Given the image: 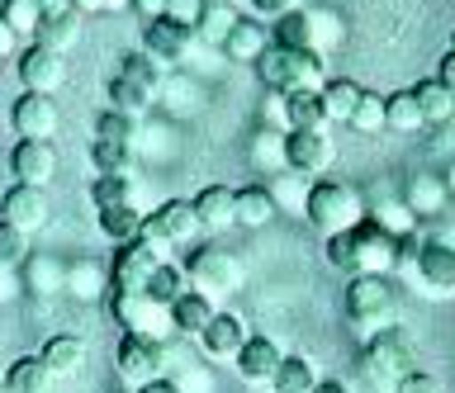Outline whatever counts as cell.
<instances>
[{
    "mask_svg": "<svg viewBox=\"0 0 455 393\" xmlns=\"http://www.w3.org/2000/svg\"><path fill=\"white\" fill-rule=\"evenodd\" d=\"M327 265H337L347 275H394L398 271V237L365 218L361 228L327 237Z\"/></svg>",
    "mask_w": 455,
    "mask_h": 393,
    "instance_id": "cell-1",
    "label": "cell"
},
{
    "mask_svg": "<svg viewBox=\"0 0 455 393\" xmlns=\"http://www.w3.org/2000/svg\"><path fill=\"white\" fill-rule=\"evenodd\" d=\"M251 67H256V76H261V86L275 90V95L323 90V86H327V58H323V52H299V48L270 43Z\"/></svg>",
    "mask_w": 455,
    "mask_h": 393,
    "instance_id": "cell-2",
    "label": "cell"
},
{
    "mask_svg": "<svg viewBox=\"0 0 455 393\" xmlns=\"http://www.w3.org/2000/svg\"><path fill=\"white\" fill-rule=\"evenodd\" d=\"M365 200L361 190L347 185V180H313L308 185V204H304V218L318 228L323 237H337V232H351L365 223Z\"/></svg>",
    "mask_w": 455,
    "mask_h": 393,
    "instance_id": "cell-3",
    "label": "cell"
},
{
    "mask_svg": "<svg viewBox=\"0 0 455 393\" xmlns=\"http://www.w3.org/2000/svg\"><path fill=\"white\" fill-rule=\"evenodd\" d=\"M185 275H190V289L209 294V299H219V294H237L242 285H247V265H242V256H237V251H228V247H195Z\"/></svg>",
    "mask_w": 455,
    "mask_h": 393,
    "instance_id": "cell-4",
    "label": "cell"
},
{
    "mask_svg": "<svg viewBox=\"0 0 455 393\" xmlns=\"http://www.w3.org/2000/svg\"><path fill=\"white\" fill-rule=\"evenodd\" d=\"M365 379L375 389H398L403 384V379L418 370V365H412V342L403 332H394V327H384L379 336H370V346H365Z\"/></svg>",
    "mask_w": 455,
    "mask_h": 393,
    "instance_id": "cell-5",
    "label": "cell"
},
{
    "mask_svg": "<svg viewBox=\"0 0 455 393\" xmlns=\"http://www.w3.org/2000/svg\"><path fill=\"white\" fill-rule=\"evenodd\" d=\"M199 232H204V223H199L190 200H166V204H156L152 214L142 218V242H152V247H162V251L195 247Z\"/></svg>",
    "mask_w": 455,
    "mask_h": 393,
    "instance_id": "cell-6",
    "label": "cell"
},
{
    "mask_svg": "<svg viewBox=\"0 0 455 393\" xmlns=\"http://www.w3.org/2000/svg\"><path fill=\"white\" fill-rule=\"evenodd\" d=\"M105 308H109V318L119 322L124 332L156 336V342L176 336V327H171V308L152 303L148 294H119V289H109V294H105Z\"/></svg>",
    "mask_w": 455,
    "mask_h": 393,
    "instance_id": "cell-7",
    "label": "cell"
},
{
    "mask_svg": "<svg viewBox=\"0 0 455 393\" xmlns=\"http://www.w3.org/2000/svg\"><path fill=\"white\" fill-rule=\"evenodd\" d=\"M114 370H119V379H128L133 389L152 384V379H162V370H166V342L124 332L119 346H114Z\"/></svg>",
    "mask_w": 455,
    "mask_h": 393,
    "instance_id": "cell-8",
    "label": "cell"
},
{
    "mask_svg": "<svg viewBox=\"0 0 455 393\" xmlns=\"http://www.w3.org/2000/svg\"><path fill=\"white\" fill-rule=\"evenodd\" d=\"M394 308H398V299H394L389 275H351V285H347V318L351 322L384 332V322L394 318Z\"/></svg>",
    "mask_w": 455,
    "mask_h": 393,
    "instance_id": "cell-9",
    "label": "cell"
},
{
    "mask_svg": "<svg viewBox=\"0 0 455 393\" xmlns=\"http://www.w3.org/2000/svg\"><path fill=\"white\" fill-rule=\"evenodd\" d=\"M166 261V251L162 247H152V242H124L119 251H114V265H109V289H119V294H142L148 289V279L152 271Z\"/></svg>",
    "mask_w": 455,
    "mask_h": 393,
    "instance_id": "cell-10",
    "label": "cell"
},
{
    "mask_svg": "<svg viewBox=\"0 0 455 393\" xmlns=\"http://www.w3.org/2000/svg\"><path fill=\"white\" fill-rule=\"evenodd\" d=\"M0 218L34 237L38 228H48V218H52L48 190H43V185H20V180H14V185L0 194Z\"/></svg>",
    "mask_w": 455,
    "mask_h": 393,
    "instance_id": "cell-11",
    "label": "cell"
},
{
    "mask_svg": "<svg viewBox=\"0 0 455 393\" xmlns=\"http://www.w3.org/2000/svg\"><path fill=\"white\" fill-rule=\"evenodd\" d=\"M418 285L432 299H455V247L441 242V237H427L418 251Z\"/></svg>",
    "mask_w": 455,
    "mask_h": 393,
    "instance_id": "cell-12",
    "label": "cell"
},
{
    "mask_svg": "<svg viewBox=\"0 0 455 393\" xmlns=\"http://www.w3.org/2000/svg\"><path fill=\"white\" fill-rule=\"evenodd\" d=\"M332 157H337V147H332V138H327V129H313V133L290 129L284 133V161H290V171L313 180L318 171L332 166Z\"/></svg>",
    "mask_w": 455,
    "mask_h": 393,
    "instance_id": "cell-13",
    "label": "cell"
},
{
    "mask_svg": "<svg viewBox=\"0 0 455 393\" xmlns=\"http://www.w3.org/2000/svg\"><path fill=\"white\" fill-rule=\"evenodd\" d=\"M10 171L20 185H43L48 190V180L57 176V147L43 143V138H20L10 152Z\"/></svg>",
    "mask_w": 455,
    "mask_h": 393,
    "instance_id": "cell-14",
    "label": "cell"
},
{
    "mask_svg": "<svg viewBox=\"0 0 455 393\" xmlns=\"http://www.w3.org/2000/svg\"><path fill=\"white\" fill-rule=\"evenodd\" d=\"M195 29H185V24H176V20H148L142 24V52H148L152 62H162V67H176L185 52H190V43H195Z\"/></svg>",
    "mask_w": 455,
    "mask_h": 393,
    "instance_id": "cell-15",
    "label": "cell"
},
{
    "mask_svg": "<svg viewBox=\"0 0 455 393\" xmlns=\"http://www.w3.org/2000/svg\"><path fill=\"white\" fill-rule=\"evenodd\" d=\"M20 81H24V90H34V95L62 90L67 86V52H52V48L34 43L20 58Z\"/></svg>",
    "mask_w": 455,
    "mask_h": 393,
    "instance_id": "cell-16",
    "label": "cell"
},
{
    "mask_svg": "<svg viewBox=\"0 0 455 393\" xmlns=\"http://www.w3.org/2000/svg\"><path fill=\"white\" fill-rule=\"evenodd\" d=\"M57 105H52V95H20L14 100V114H10V123H14V133L20 138H43V143H52V133H57Z\"/></svg>",
    "mask_w": 455,
    "mask_h": 393,
    "instance_id": "cell-17",
    "label": "cell"
},
{
    "mask_svg": "<svg viewBox=\"0 0 455 393\" xmlns=\"http://www.w3.org/2000/svg\"><path fill=\"white\" fill-rule=\"evenodd\" d=\"M280 360H284V350H280V342L275 336H247V346L237 350V374L247 379V384H270L275 379V370H280Z\"/></svg>",
    "mask_w": 455,
    "mask_h": 393,
    "instance_id": "cell-18",
    "label": "cell"
},
{
    "mask_svg": "<svg viewBox=\"0 0 455 393\" xmlns=\"http://www.w3.org/2000/svg\"><path fill=\"white\" fill-rule=\"evenodd\" d=\"M247 322L237 313H213V322L199 332V346H204L209 360H237V350L247 346Z\"/></svg>",
    "mask_w": 455,
    "mask_h": 393,
    "instance_id": "cell-19",
    "label": "cell"
},
{
    "mask_svg": "<svg viewBox=\"0 0 455 393\" xmlns=\"http://www.w3.org/2000/svg\"><path fill=\"white\" fill-rule=\"evenodd\" d=\"M76 38H81V15H76V10H71V5L43 10V20H38V34H34V43H38V48L71 52V48H76Z\"/></svg>",
    "mask_w": 455,
    "mask_h": 393,
    "instance_id": "cell-20",
    "label": "cell"
},
{
    "mask_svg": "<svg viewBox=\"0 0 455 393\" xmlns=\"http://www.w3.org/2000/svg\"><path fill=\"white\" fill-rule=\"evenodd\" d=\"M190 204H195L199 223H204V232H223L237 223V190H228V185H204Z\"/></svg>",
    "mask_w": 455,
    "mask_h": 393,
    "instance_id": "cell-21",
    "label": "cell"
},
{
    "mask_svg": "<svg viewBox=\"0 0 455 393\" xmlns=\"http://www.w3.org/2000/svg\"><path fill=\"white\" fill-rule=\"evenodd\" d=\"M213 313H219V308H213L209 294L185 289L180 299L171 303V327H176V336H195V342H199V332H204L209 322H213Z\"/></svg>",
    "mask_w": 455,
    "mask_h": 393,
    "instance_id": "cell-22",
    "label": "cell"
},
{
    "mask_svg": "<svg viewBox=\"0 0 455 393\" xmlns=\"http://www.w3.org/2000/svg\"><path fill=\"white\" fill-rule=\"evenodd\" d=\"M43 365H48L52 370V379H67V374H76L81 365H85V356H91V350H85V342L81 336H71V332H57V336H48V342H43Z\"/></svg>",
    "mask_w": 455,
    "mask_h": 393,
    "instance_id": "cell-23",
    "label": "cell"
},
{
    "mask_svg": "<svg viewBox=\"0 0 455 393\" xmlns=\"http://www.w3.org/2000/svg\"><path fill=\"white\" fill-rule=\"evenodd\" d=\"M67 294L71 299H81V303H95V299H105L109 294V265H100V261H76V265H67Z\"/></svg>",
    "mask_w": 455,
    "mask_h": 393,
    "instance_id": "cell-24",
    "label": "cell"
},
{
    "mask_svg": "<svg viewBox=\"0 0 455 393\" xmlns=\"http://www.w3.org/2000/svg\"><path fill=\"white\" fill-rule=\"evenodd\" d=\"M142 208L138 204H119V208H95V223H100V232L109 237L114 247H124V242H138L142 237Z\"/></svg>",
    "mask_w": 455,
    "mask_h": 393,
    "instance_id": "cell-25",
    "label": "cell"
},
{
    "mask_svg": "<svg viewBox=\"0 0 455 393\" xmlns=\"http://www.w3.org/2000/svg\"><path fill=\"white\" fill-rule=\"evenodd\" d=\"M318 365H313L308 356H284L275 379H270V393H313L318 389Z\"/></svg>",
    "mask_w": 455,
    "mask_h": 393,
    "instance_id": "cell-26",
    "label": "cell"
},
{
    "mask_svg": "<svg viewBox=\"0 0 455 393\" xmlns=\"http://www.w3.org/2000/svg\"><path fill=\"white\" fill-rule=\"evenodd\" d=\"M284 129H327V114H323V95L318 90H294L284 95Z\"/></svg>",
    "mask_w": 455,
    "mask_h": 393,
    "instance_id": "cell-27",
    "label": "cell"
},
{
    "mask_svg": "<svg viewBox=\"0 0 455 393\" xmlns=\"http://www.w3.org/2000/svg\"><path fill=\"white\" fill-rule=\"evenodd\" d=\"M266 190H270V200H275L280 214L304 218V204H308V176H299V171H280V176H270V180H266Z\"/></svg>",
    "mask_w": 455,
    "mask_h": 393,
    "instance_id": "cell-28",
    "label": "cell"
},
{
    "mask_svg": "<svg viewBox=\"0 0 455 393\" xmlns=\"http://www.w3.org/2000/svg\"><path fill=\"white\" fill-rule=\"evenodd\" d=\"M446 200H451V190H446V180H441V176H412L403 204H408L418 218H436L441 208H446Z\"/></svg>",
    "mask_w": 455,
    "mask_h": 393,
    "instance_id": "cell-29",
    "label": "cell"
},
{
    "mask_svg": "<svg viewBox=\"0 0 455 393\" xmlns=\"http://www.w3.org/2000/svg\"><path fill=\"white\" fill-rule=\"evenodd\" d=\"M266 24H256V20H237V29L223 38V52H228V62H256L266 52Z\"/></svg>",
    "mask_w": 455,
    "mask_h": 393,
    "instance_id": "cell-30",
    "label": "cell"
},
{
    "mask_svg": "<svg viewBox=\"0 0 455 393\" xmlns=\"http://www.w3.org/2000/svg\"><path fill=\"white\" fill-rule=\"evenodd\" d=\"M270 43L299 48V52H318V38H313V10H290L284 20H275V34H270Z\"/></svg>",
    "mask_w": 455,
    "mask_h": 393,
    "instance_id": "cell-31",
    "label": "cell"
},
{
    "mask_svg": "<svg viewBox=\"0 0 455 393\" xmlns=\"http://www.w3.org/2000/svg\"><path fill=\"white\" fill-rule=\"evenodd\" d=\"M5 384H10V393H48L52 370L43 365V356H20V360H10Z\"/></svg>",
    "mask_w": 455,
    "mask_h": 393,
    "instance_id": "cell-32",
    "label": "cell"
},
{
    "mask_svg": "<svg viewBox=\"0 0 455 393\" xmlns=\"http://www.w3.org/2000/svg\"><path fill=\"white\" fill-rule=\"evenodd\" d=\"M318 95H323L327 123H351V114H355V105H361L365 86H355V81H327Z\"/></svg>",
    "mask_w": 455,
    "mask_h": 393,
    "instance_id": "cell-33",
    "label": "cell"
},
{
    "mask_svg": "<svg viewBox=\"0 0 455 393\" xmlns=\"http://www.w3.org/2000/svg\"><path fill=\"white\" fill-rule=\"evenodd\" d=\"M185 289H190V275H185V265H176V261H162V265L152 271V279H148V289H142V294H148L152 303L171 308V303H176Z\"/></svg>",
    "mask_w": 455,
    "mask_h": 393,
    "instance_id": "cell-34",
    "label": "cell"
},
{
    "mask_svg": "<svg viewBox=\"0 0 455 393\" xmlns=\"http://www.w3.org/2000/svg\"><path fill=\"white\" fill-rule=\"evenodd\" d=\"M422 123H427V119H422L418 95H412V90L384 95V129H389V133H418Z\"/></svg>",
    "mask_w": 455,
    "mask_h": 393,
    "instance_id": "cell-35",
    "label": "cell"
},
{
    "mask_svg": "<svg viewBox=\"0 0 455 393\" xmlns=\"http://www.w3.org/2000/svg\"><path fill=\"white\" fill-rule=\"evenodd\" d=\"M114 76H124L128 86H138L142 95H152V100H156V90H162V62H152L148 52H124Z\"/></svg>",
    "mask_w": 455,
    "mask_h": 393,
    "instance_id": "cell-36",
    "label": "cell"
},
{
    "mask_svg": "<svg viewBox=\"0 0 455 393\" xmlns=\"http://www.w3.org/2000/svg\"><path fill=\"white\" fill-rule=\"evenodd\" d=\"M275 214L280 208H275V200H270L266 185H242L237 190V223L242 228H266Z\"/></svg>",
    "mask_w": 455,
    "mask_h": 393,
    "instance_id": "cell-37",
    "label": "cell"
},
{
    "mask_svg": "<svg viewBox=\"0 0 455 393\" xmlns=\"http://www.w3.org/2000/svg\"><path fill=\"white\" fill-rule=\"evenodd\" d=\"M412 95H418V109H422V119L427 123H446L455 114V90L451 86H441V81H418L412 86Z\"/></svg>",
    "mask_w": 455,
    "mask_h": 393,
    "instance_id": "cell-38",
    "label": "cell"
},
{
    "mask_svg": "<svg viewBox=\"0 0 455 393\" xmlns=\"http://www.w3.org/2000/svg\"><path fill=\"white\" fill-rule=\"evenodd\" d=\"M24 285H28V294H38V299H52V294H62V289H67V265H62V261H52V256L28 261Z\"/></svg>",
    "mask_w": 455,
    "mask_h": 393,
    "instance_id": "cell-39",
    "label": "cell"
},
{
    "mask_svg": "<svg viewBox=\"0 0 455 393\" xmlns=\"http://www.w3.org/2000/svg\"><path fill=\"white\" fill-rule=\"evenodd\" d=\"M95 208H119V204H138V180L133 176H95L91 185Z\"/></svg>",
    "mask_w": 455,
    "mask_h": 393,
    "instance_id": "cell-40",
    "label": "cell"
},
{
    "mask_svg": "<svg viewBox=\"0 0 455 393\" xmlns=\"http://www.w3.org/2000/svg\"><path fill=\"white\" fill-rule=\"evenodd\" d=\"M251 166L256 171H270V176L290 171V161H284V133H270V129L256 133L251 138Z\"/></svg>",
    "mask_w": 455,
    "mask_h": 393,
    "instance_id": "cell-41",
    "label": "cell"
},
{
    "mask_svg": "<svg viewBox=\"0 0 455 393\" xmlns=\"http://www.w3.org/2000/svg\"><path fill=\"white\" fill-rule=\"evenodd\" d=\"M91 161L100 176H133V147L119 143H91Z\"/></svg>",
    "mask_w": 455,
    "mask_h": 393,
    "instance_id": "cell-42",
    "label": "cell"
},
{
    "mask_svg": "<svg viewBox=\"0 0 455 393\" xmlns=\"http://www.w3.org/2000/svg\"><path fill=\"white\" fill-rule=\"evenodd\" d=\"M0 20H5L20 38H34L38 34V20H43V0H5Z\"/></svg>",
    "mask_w": 455,
    "mask_h": 393,
    "instance_id": "cell-43",
    "label": "cell"
},
{
    "mask_svg": "<svg viewBox=\"0 0 455 393\" xmlns=\"http://www.w3.org/2000/svg\"><path fill=\"white\" fill-rule=\"evenodd\" d=\"M133 133H138V119L119 114V109H105L95 119V143H119V147H133Z\"/></svg>",
    "mask_w": 455,
    "mask_h": 393,
    "instance_id": "cell-44",
    "label": "cell"
},
{
    "mask_svg": "<svg viewBox=\"0 0 455 393\" xmlns=\"http://www.w3.org/2000/svg\"><path fill=\"white\" fill-rule=\"evenodd\" d=\"M109 109H119V114H128V119H142L152 109V95H142L138 86H128L124 76H114L109 81Z\"/></svg>",
    "mask_w": 455,
    "mask_h": 393,
    "instance_id": "cell-45",
    "label": "cell"
},
{
    "mask_svg": "<svg viewBox=\"0 0 455 393\" xmlns=\"http://www.w3.org/2000/svg\"><path fill=\"white\" fill-rule=\"evenodd\" d=\"M233 29H237V10H233V5H209L195 34L204 38V43H219V48H223V38L233 34Z\"/></svg>",
    "mask_w": 455,
    "mask_h": 393,
    "instance_id": "cell-46",
    "label": "cell"
},
{
    "mask_svg": "<svg viewBox=\"0 0 455 393\" xmlns=\"http://www.w3.org/2000/svg\"><path fill=\"white\" fill-rule=\"evenodd\" d=\"M370 223H379L384 232H394V237H408V232H418V214L403 204V200H394V204H379L375 208V218Z\"/></svg>",
    "mask_w": 455,
    "mask_h": 393,
    "instance_id": "cell-47",
    "label": "cell"
},
{
    "mask_svg": "<svg viewBox=\"0 0 455 393\" xmlns=\"http://www.w3.org/2000/svg\"><path fill=\"white\" fill-rule=\"evenodd\" d=\"M20 261H28V232H20L14 223L0 218V271H10Z\"/></svg>",
    "mask_w": 455,
    "mask_h": 393,
    "instance_id": "cell-48",
    "label": "cell"
},
{
    "mask_svg": "<svg viewBox=\"0 0 455 393\" xmlns=\"http://www.w3.org/2000/svg\"><path fill=\"white\" fill-rule=\"evenodd\" d=\"M341 34H347V24H341L332 10H313V38H318V52H323V58L341 43Z\"/></svg>",
    "mask_w": 455,
    "mask_h": 393,
    "instance_id": "cell-49",
    "label": "cell"
},
{
    "mask_svg": "<svg viewBox=\"0 0 455 393\" xmlns=\"http://www.w3.org/2000/svg\"><path fill=\"white\" fill-rule=\"evenodd\" d=\"M351 129L355 133H379L384 129V100L379 95H361V105H355V114H351Z\"/></svg>",
    "mask_w": 455,
    "mask_h": 393,
    "instance_id": "cell-50",
    "label": "cell"
},
{
    "mask_svg": "<svg viewBox=\"0 0 455 393\" xmlns=\"http://www.w3.org/2000/svg\"><path fill=\"white\" fill-rule=\"evenodd\" d=\"M209 0H166V15L162 20H176L185 29H199V20H204Z\"/></svg>",
    "mask_w": 455,
    "mask_h": 393,
    "instance_id": "cell-51",
    "label": "cell"
},
{
    "mask_svg": "<svg viewBox=\"0 0 455 393\" xmlns=\"http://www.w3.org/2000/svg\"><path fill=\"white\" fill-rule=\"evenodd\" d=\"M394 393H446V389H441V379H436V374L412 370V374H408V379H403V384H398Z\"/></svg>",
    "mask_w": 455,
    "mask_h": 393,
    "instance_id": "cell-52",
    "label": "cell"
},
{
    "mask_svg": "<svg viewBox=\"0 0 455 393\" xmlns=\"http://www.w3.org/2000/svg\"><path fill=\"white\" fill-rule=\"evenodd\" d=\"M251 5V15H261V20H284L290 10H299V0H247Z\"/></svg>",
    "mask_w": 455,
    "mask_h": 393,
    "instance_id": "cell-53",
    "label": "cell"
},
{
    "mask_svg": "<svg viewBox=\"0 0 455 393\" xmlns=\"http://www.w3.org/2000/svg\"><path fill=\"white\" fill-rule=\"evenodd\" d=\"M20 43H24V38L14 34L5 20H0V58H14V48H20Z\"/></svg>",
    "mask_w": 455,
    "mask_h": 393,
    "instance_id": "cell-54",
    "label": "cell"
},
{
    "mask_svg": "<svg viewBox=\"0 0 455 393\" xmlns=\"http://www.w3.org/2000/svg\"><path fill=\"white\" fill-rule=\"evenodd\" d=\"M133 10L142 20H162L166 15V0H133Z\"/></svg>",
    "mask_w": 455,
    "mask_h": 393,
    "instance_id": "cell-55",
    "label": "cell"
},
{
    "mask_svg": "<svg viewBox=\"0 0 455 393\" xmlns=\"http://www.w3.org/2000/svg\"><path fill=\"white\" fill-rule=\"evenodd\" d=\"M436 81L455 90V48H446V58H441V72H436Z\"/></svg>",
    "mask_w": 455,
    "mask_h": 393,
    "instance_id": "cell-56",
    "label": "cell"
},
{
    "mask_svg": "<svg viewBox=\"0 0 455 393\" xmlns=\"http://www.w3.org/2000/svg\"><path fill=\"white\" fill-rule=\"evenodd\" d=\"M133 393H185V389L176 384V379L162 374V379H152V384H142V389H133Z\"/></svg>",
    "mask_w": 455,
    "mask_h": 393,
    "instance_id": "cell-57",
    "label": "cell"
},
{
    "mask_svg": "<svg viewBox=\"0 0 455 393\" xmlns=\"http://www.w3.org/2000/svg\"><path fill=\"white\" fill-rule=\"evenodd\" d=\"M71 10H76V15H100V10H105V0H67Z\"/></svg>",
    "mask_w": 455,
    "mask_h": 393,
    "instance_id": "cell-58",
    "label": "cell"
},
{
    "mask_svg": "<svg viewBox=\"0 0 455 393\" xmlns=\"http://www.w3.org/2000/svg\"><path fill=\"white\" fill-rule=\"evenodd\" d=\"M313 393H351V384L347 379H318V389Z\"/></svg>",
    "mask_w": 455,
    "mask_h": 393,
    "instance_id": "cell-59",
    "label": "cell"
},
{
    "mask_svg": "<svg viewBox=\"0 0 455 393\" xmlns=\"http://www.w3.org/2000/svg\"><path fill=\"white\" fill-rule=\"evenodd\" d=\"M105 10H133V0H105Z\"/></svg>",
    "mask_w": 455,
    "mask_h": 393,
    "instance_id": "cell-60",
    "label": "cell"
},
{
    "mask_svg": "<svg viewBox=\"0 0 455 393\" xmlns=\"http://www.w3.org/2000/svg\"><path fill=\"white\" fill-rule=\"evenodd\" d=\"M441 180H446V190H451V194H455V161H451V166H446V176H441Z\"/></svg>",
    "mask_w": 455,
    "mask_h": 393,
    "instance_id": "cell-61",
    "label": "cell"
},
{
    "mask_svg": "<svg viewBox=\"0 0 455 393\" xmlns=\"http://www.w3.org/2000/svg\"><path fill=\"white\" fill-rule=\"evenodd\" d=\"M0 393H10V384H5V379H0Z\"/></svg>",
    "mask_w": 455,
    "mask_h": 393,
    "instance_id": "cell-62",
    "label": "cell"
},
{
    "mask_svg": "<svg viewBox=\"0 0 455 393\" xmlns=\"http://www.w3.org/2000/svg\"><path fill=\"white\" fill-rule=\"evenodd\" d=\"M451 48H455V34H451Z\"/></svg>",
    "mask_w": 455,
    "mask_h": 393,
    "instance_id": "cell-63",
    "label": "cell"
}]
</instances>
